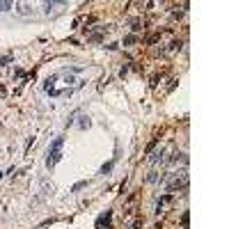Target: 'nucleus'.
Here are the masks:
<instances>
[{
    "instance_id": "nucleus-1",
    "label": "nucleus",
    "mask_w": 229,
    "mask_h": 229,
    "mask_svg": "<svg viewBox=\"0 0 229 229\" xmlns=\"http://www.w3.org/2000/svg\"><path fill=\"white\" fill-rule=\"evenodd\" d=\"M62 147H64V135H57L55 140L48 144V151H46V167L53 170V167L60 163L62 158Z\"/></svg>"
},
{
    "instance_id": "nucleus-2",
    "label": "nucleus",
    "mask_w": 229,
    "mask_h": 229,
    "mask_svg": "<svg viewBox=\"0 0 229 229\" xmlns=\"http://www.w3.org/2000/svg\"><path fill=\"white\" fill-rule=\"evenodd\" d=\"M114 161H117V158H112V161H110V163H105V165H103V167H101V170H99V174H101V177H103V174H108V172L112 170Z\"/></svg>"
},
{
    "instance_id": "nucleus-3",
    "label": "nucleus",
    "mask_w": 229,
    "mask_h": 229,
    "mask_svg": "<svg viewBox=\"0 0 229 229\" xmlns=\"http://www.w3.org/2000/svg\"><path fill=\"white\" fill-rule=\"evenodd\" d=\"M188 220H190V213L186 211V213L181 215V224H183V229H188Z\"/></svg>"
},
{
    "instance_id": "nucleus-4",
    "label": "nucleus",
    "mask_w": 229,
    "mask_h": 229,
    "mask_svg": "<svg viewBox=\"0 0 229 229\" xmlns=\"http://www.w3.org/2000/svg\"><path fill=\"white\" fill-rule=\"evenodd\" d=\"M12 7H14V2H0V9L2 12H9Z\"/></svg>"
},
{
    "instance_id": "nucleus-5",
    "label": "nucleus",
    "mask_w": 229,
    "mask_h": 229,
    "mask_svg": "<svg viewBox=\"0 0 229 229\" xmlns=\"http://www.w3.org/2000/svg\"><path fill=\"white\" fill-rule=\"evenodd\" d=\"M85 186H87V181H80V183H76V186H73L71 190H73V193H76V190H80V188H85Z\"/></svg>"
},
{
    "instance_id": "nucleus-6",
    "label": "nucleus",
    "mask_w": 229,
    "mask_h": 229,
    "mask_svg": "<svg viewBox=\"0 0 229 229\" xmlns=\"http://www.w3.org/2000/svg\"><path fill=\"white\" fill-rule=\"evenodd\" d=\"M87 126H89V119H87V117H83V121H80V128H87Z\"/></svg>"
}]
</instances>
